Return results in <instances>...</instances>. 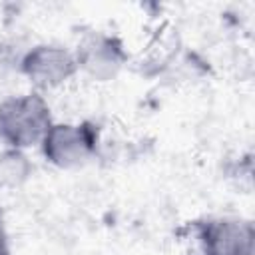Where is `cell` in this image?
Masks as SVG:
<instances>
[{
  "mask_svg": "<svg viewBox=\"0 0 255 255\" xmlns=\"http://www.w3.org/2000/svg\"><path fill=\"white\" fill-rule=\"evenodd\" d=\"M52 124L50 106L40 92L0 100V141L10 149L40 145Z\"/></svg>",
  "mask_w": 255,
  "mask_h": 255,
  "instance_id": "6da1fadb",
  "label": "cell"
},
{
  "mask_svg": "<svg viewBox=\"0 0 255 255\" xmlns=\"http://www.w3.org/2000/svg\"><path fill=\"white\" fill-rule=\"evenodd\" d=\"M100 145V126L94 122L60 124L54 122L46 131L40 149L48 163L60 169H74L88 163Z\"/></svg>",
  "mask_w": 255,
  "mask_h": 255,
  "instance_id": "7a4b0ae2",
  "label": "cell"
},
{
  "mask_svg": "<svg viewBox=\"0 0 255 255\" xmlns=\"http://www.w3.org/2000/svg\"><path fill=\"white\" fill-rule=\"evenodd\" d=\"M199 255H253L255 227L241 217H205L191 223Z\"/></svg>",
  "mask_w": 255,
  "mask_h": 255,
  "instance_id": "3957f363",
  "label": "cell"
},
{
  "mask_svg": "<svg viewBox=\"0 0 255 255\" xmlns=\"http://www.w3.org/2000/svg\"><path fill=\"white\" fill-rule=\"evenodd\" d=\"M18 72L38 90H54L66 84L78 64L74 52L58 44H38L18 60Z\"/></svg>",
  "mask_w": 255,
  "mask_h": 255,
  "instance_id": "277c9868",
  "label": "cell"
},
{
  "mask_svg": "<svg viewBox=\"0 0 255 255\" xmlns=\"http://www.w3.org/2000/svg\"><path fill=\"white\" fill-rule=\"evenodd\" d=\"M74 58L78 70H82L86 76L96 82H108L120 74L128 62V52L118 36L106 32H90L78 42Z\"/></svg>",
  "mask_w": 255,
  "mask_h": 255,
  "instance_id": "5b68a950",
  "label": "cell"
},
{
  "mask_svg": "<svg viewBox=\"0 0 255 255\" xmlns=\"http://www.w3.org/2000/svg\"><path fill=\"white\" fill-rule=\"evenodd\" d=\"M34 165L22 149L4 147L0 151V189L20 187L32 175Z\"/></svg>",
  "mask_w": 255,
  "mask_h": 255,
  "instance_id": "8992f818",
  "label": "cell"
},
{
  "mask_svg": "<svg viewBox=\"0 0 255 255\" xmlns=\"http://www.w3.org/2000/svg\"><path fill=\"white\" fill-rule=\"evenodd\" d=\"M14 68H18L16 58L12 56V52H10V48H8L6 44H0V82H4L6 76H8Z\"/></svg>",
  "mask_w": 255,
  "mask_h": 255,
  "instance_id": "52a82bcc",
  "label": "cell"
},
{
  "mask_svg": "<svg viewBox=\"0 0 255 255\" xmlns=\"http://www.w3.org/2000/svg\"><path fill=\"white\" fill-rule=\"evenodd\" d=\"M0 255H14L12 253V247H10V239H8L6 227H4L2 213H0Z\"/></svg>",
  "mask_w": 255,
  "mask_h": 255,
  "instance_id": "ba28073f",
  "label": "cell"
}]
</instances>
